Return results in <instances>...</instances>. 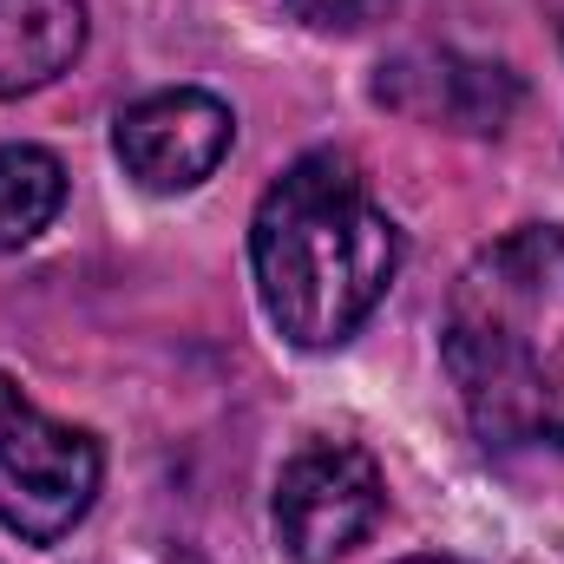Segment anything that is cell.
<instances>
[{
	"mask_svg": "<svg viewBox=\"0 0 564 564\" xmlns=\"http://www.w3.org/2000/svg\"><path fill=\"white\" fill-rule=\"evenodd\" d=\"M408 237L348 151H308L282 171L250 224L263 315L295 348H341L401 276Z\"/></svg>",
	"mask_w": 564,
	"mask_h": 564,
	"instance_id": "cell-2",
	"label": "cell"
},
{
	"mask_svg": "<svg viewBox=\"0 0 564 564\" xmlns=\"http://www.w3.org/2000/svg\"><path fill=\"white\" fill-rule=\"evenodd\" d=\"M106 453L86 426L53 421L0 375V525L26 545H59L99 499Z\"/></svg>",
	"mask_w": 564,
	"mask_h": 564,
	"instance_id": "cell-3",
	"label": "cell"
},
{
	"mask_svg": "<svg viewBox=\"0 0 564 564\" xmlns=\"http://www.w3.org/2000/svg\"><path fill=\"white\" fill-rule=\"evenodd\" d=\"M401 564H466V558H401Z\"/></svg>",
	"mask_w": 564,
	"mask_h": 564,
	"instance_id": "cell-11",
	"label": "cell"
},
{
	"mask_svg": "<svg viewBox=\"0 0 564 564\" xmlns=\"http://www.w3.org/2000/svg\"><path fill=\"white\" fill-rule=\"evenodd\" d=\"M66 204V164L46 144H0V257L26 250Z\"/></svg>",
	"mask_w": 564,
	"mask_h": 564,
	"instance_id": "cell-8",
	"label": "cell"
},
{
	"mask_svg": "<svg viewBox=\"0 0 564 564\" xmlns=\"http://www.w3.org/2000/svg\"><path fill=\"white\" fill-rule=\"evenodd\" d=\"M302 26H322V33H355L368 20H381L394 0H282Z\"/></svg>",
	"mask_w": 564,
	"mask_h": 564,
	"instance_id": "cell-9",
	"label": "cell"
},
{
	"mask_svg": "<svg viewBox=\"0 0 564 564\" xmlns=\"http://www.w3.org/2000/svg\"><path fill=\"white\" fill-rule=\"evenodd\" d=\"M552 7V26H558V46H564V0H545Z\"/></svg>",
	"mask_w": 564,
	"mask_h": 564,
	"instance_id": "cell-10",
	"label": "cell"
},
{
	"mask_svg": "<svg viewBox=\"0 0 564 564\" xmlns=\"http://www.w3.org/2000/svg\"><path fill=\"white\" fill-rule=\"evenodd\" d=\"M237 144V119L217 93L197 86H171L151 93L139 106L119 112L112 126V151L126 164V177H139L144 191H197L204 177H217V164Z\"/></svg>",
	"mask_w": 564,
	"mask_h": 564,
	"instance_id": "cell-5",
	"label": "cell"
},
{
	"mask_svg": "<svg viewBox=\"0 0 564 564\" xmlns=\"http://www.w3.org/2000/svg\"><path fill=\"white\" fill-rule=\"evenodd\" d=\"M440 361L473 433L499 453H564V230L486 243L446 295Z\"/></svg>",
	"mask_w": 564,
	"mask_h": 564,
	"instance_id": "cell-1",
	"label": "cell"
},
{
	"mask_svg": "<svg viewBox=\"0 0 564 564\" xmlns=\"http://www.w3.org/2000/svg\"><path fill=\"white\" fill-rule=\"evenodd\" d=\"M375 99L446 132H506L525 86L499 66V59H466V53H401L394 66H381Z\"/></svg>",
	"mask_w": 564,
	"mask_h": 564,
	"instance_id": "cell-6",
	"label": "cell"
},
{
	"mask_svg": "<svg viewBox=\"0 0 564 564\" xmlns=\"http://www.w3.org/2000/svg\"><path fill=\"white\" fill-rule=\"evenodd\" d=\"M388 512V479L355 440H308L276 479V539L295 564L348 558Z\"/></svg>",
	"mask_w": 564,
	"mask_h": 564,
	"instance_id": "cell-4",
	"label": "cell"
},
{
	"mask_svg": "<svg viewBox=\"0 0 564 564\" xmlns=\"http://www.w3.org/2000/svg\"><path fill=\"white\" fill-rule=\"evenodd\" d=\"M86 46V0H0V99L53 86Z\"/></svg>",
	"mask_w": 564,
	"mask_h": 564,
	"instance_id": "cell-7",
	"label": "cell"
}]
</instances>
